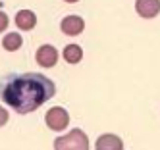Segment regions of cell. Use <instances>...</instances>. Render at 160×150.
<instances>
[{
    "mask_svg": "<svg viewBox=\"0 0 160 150\" xmlns=\"http://www.w3.org/2000/svg\"><path fill=\"white\" fill-rule=\"evenodd\" d=\"M56 94L54 83L42 73L14 75L0 87V98L18 114H29L41 108Z\"/></svg>",
    "mask_w": 160,
    "mask_h": 150,
    "instance_id": "cell-1",
    "label": "cell"
},
{
    "mask_svg": "<svg viewBox=\"0 0 160 150\" xmlns=\"http://www.w3.org/2000/svg\"><path fill=\"white\" fill-rule=\"evenodd\" d=\"M54 148L56 150H87L89 148V141H87V135L81 129H73L70 135L56 138Z\"/></svg>",
    "mask_w": 160,
    "mask_h": 150,
    "instance_id": "cell-2",
    "label": "cell"
},
{
    "mask_svg": "<svg viewBox=\"0 0 160 150\" xmlns=\"http://www.w3.org/2000/svg\"><path fill=\"white\" fill-rule=\"evenodd\" d=\"M44 121H47V125L50 127V129L54 131H62L68 127V123H70V114H68L64 108L56 106V108H50L47 112V118H44Z\"/></svg>",
    "mask_w": 160,
    "mask_h": 150,
    "instance_id": "cell-3",
    "label": "cell"
},
{
    "mask_svg": "<svg viewBox=\"0 0 160 150\" xmlns=\"http://www.w3.org/2000/svg\"><path fill=\"white\" fill-rule=\"evenodd\" d=\"M37 62L42 67H52V65H56V62H58V52H56L54 46L42 44L37 50Z\"/></svg>",
    "mask_w": 160,
    "mask_h": 150,
    "instance_id": "cell-4",
    "label": "cell"
},
{
    "mask_svg": "<svg viewBox=\"0 0 160 150\" xmlns=\"http://www.w3.org/2000/svg\"><path fill=\"white\" fill-rule=\"evenodd\" d=\"M135 10L137 14L145 19H151L154 16H158L160 12V0H137L135 2Z\"/></svg>",
    "mask_w": 160,
    "mask_h": 150,
    "instance_id": "cell-5",
    "label": "cell"
},
{
    "mask_svg": "<svg viewBox=\"0 0 160 150\" xmlns=\"http://www.w3.org/2000/svg\"><path fill=\"white\" fill-rule=\"evenodd\" d=\"M60 29L64 31V35H70V37H75L85 29V21L79 17V16H68L62 19L60 23Z\"/></svg>",
    "mask_w": 160,
    "mask_h": 150,
    "instance_id": "cell-6",
    "label": "cell"
},
{
    "mask_svg": "<svg viewBox=\"0 0 160 150\" xmlns=\"http://www.w3.org/2000/svg\"><path fill=\"white\" fill-rule=\"evenodd\" d=\"M35 23H37V17H35V14H33L31 10H19V12H18V16H16V25H18L19 29L31 31L33 27H35Z\"/></svg>",
    "mask_w": 160,
    "mask_h": 150,
    "instance_id": "cell-7",
    "label": "cell"
},
{
    "mask_svg": "<svg viewBox=\"0 0 160 150\" xmlns=\"http://www.w3.org/2000/svg\"><path fill=\"white\" fill-rule=\"evenodd\" d=\"M123 144L116 135H102L97 141V150H122Z\"/></svg>",
    "mask_w": 160,
    "mask_h": 150,
    "instance_id": "cell-8",
    "label": "cell"
},
{
    "mask_svg": "<svg viewBox=\"0 0 160 150\" xmlns=\"http://www.w3.org/2000/svg\"><path fill=\"white\" fill-rule=\"evenodd\" d=\"M81 58H83L81 46H77V44H68L66 48H64V60H66L68 64H77V62H81Z\"/></svg>",
    "mask_w": 160,
    "mask_h": 150,
    "instance_id": "cell-9",
    "label": "cell"
},
{
    "mask_svg": "<svg viewBox=\"0 0 160 150\" xmlns=\"http://www.w3.org/2000/svg\"><path fill=\"white\" fill-rule=\"evenodd\" d=\"M21 42H23V41H21V35H18V33H10V35H6V37H4V42H2V44H4L6 50L12 52V50H18V48H19Z\"/></svg>",
    "mask_w": 160,
    "mask_h": 150,
    "instance_id": "cell-10",
    "label": "cell"
},
{
    "mask_svg": "<svg viewBox=\"0 0 160 150\" xmlns=\"http://www.w3.org/2000/svg\"><path fill=\"white\" fill-rule=\"evenodd\" d=\"M6 27H8V16L4 14V12H0V33H2Z\"/></svg>",
    "mask_w": 160,
    "mask_h": 150,
    "instance_id": "cell-11",
    "label": "cell"
},
{
    "mask_svg": "<svg viewBox=\"0 0 160 150\" xmlns=\"http://www.w3.org/2000/svg\"><path fill=\"white\" fill-rule=\"evenodd\" d=\"M6 121H8V112H6L2 106H0V127H2Z\"/></svg>",
    "mask_w": 160,
    "mask_h": 150,
    "instance_id": "cell-12",
    "label": "cell"
},
{
    "mask_svg": "<svg viewBox=\"0 0 160 150\" xmlns=\"http://www.w3.org/2000/svg\"><path fill=\"white\" fill-rule=\"evenodd\" d=\"M66 2H77V0H66Z\"/></svg>",
    "mask_w": 160,
    "mask_h": 150,
    "instance_id": "cell-13",
    "label": "cell"
}]
</instances>
